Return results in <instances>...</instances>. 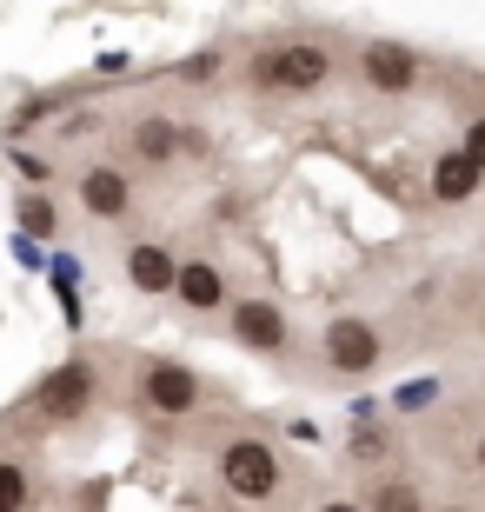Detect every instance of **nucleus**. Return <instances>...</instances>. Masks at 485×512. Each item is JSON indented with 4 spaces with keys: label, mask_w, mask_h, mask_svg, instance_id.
Wrapping results in <instances>:
<instances>
[{
    "label": "nucleus",
    "mask_w": 485,
    "mask_h": 512,
    "mask_svg": "<svg viewBox=\"0 0 485 512\" xmlns=\"http://www.w3.org/2000/svg\"><path fill=\"white\" fill-rule=\"evenodd\" d=\"M333 80V47L326 40H280L253 60V87L266 94H319Z\"/></svg>",
    "instance_id": "nucleus-1"
},
{
    "label": "nucleus",
    "mask_w": 485,
    "mask_h": 512,
    "mask_svg": "<svg viewBox=\"0 0 485 512\" xmlns=\"http://www.w3.org/2000/svg\"><path fill=\"white\" fill-rule=\"evenodd\" d=\"M213 473H220L226 499H240V506H266V499H280V486H286L280 453H273L266 439H226L220 459H213Z\"/></svg>",
    "instance_id": "nucleus-2"
},
{
    "label": "nucleus",
    "mask_w": 485,
    "mask_h": 512,
    "mask_svg": "<svg viewBox=\"0 0 485 512\" xmlns=\"http://www.w3.org/2000/svg\"><path fill=\"white\" fill-rule=\"evenodd\" d=\"M319 353H326L333 373L366 380V373H379V360H386V340H379V326L366 320V313H333L326 333H319Z\"/></svg>",
    "instance_id": "nucleus-3"
},
{
    "label": "nucleus",
    "mask_w": 485,
    "mask_h": 512,
    "mask_svg": "<svg viewBox=\"0 0 485 512\" xmlns=\"http://www.w3.org/2000/svg\"><path fill=\"white\" fill-rule=\"evenodd\" d=\"M94 399H100L94 360H67V366H54V373L34 386V413L47 419V426H74V419H87Z\"/></svg>",
    "instance_id": "nucleus-4"
},
{
    "label": "nucleus",
    "mask_w": 485,
    "mask_h": 512,
    "mask_svg": "<svg viewBox=\"0 0 485 512\" xmlns=\"http://www.w3.org/2000/svg\"><path fill=\"white\" fill-rule=\"evenodd\" d=\"M140 399H147V413L160 419H187L200 406V373L187 360H147L140 366Z\"/></svg>",
    "instance_id": "nucleus-5"
},
{
    "label": "nucleus",
    "mask_w": 485,
    "mask_h": 512,
    "mask_svg": "<svg viewBox=\"0 0 485 512\" xmlns=\"http://www.w3.org/2000/svg\"><path fill=\"white\" fill-rule=\"evenodd\" d=\"M359 74H366L373 94H412L419 87V54L406 40H366L359 47Z\"/></svg>",
    "instance_id": "nucleus-6"
},
{
    "label": "nucleus",
    "mask_w": 485,
    "mask_h": 512,
    "mask_svg": "<svg viewBox=\"0 0 485 512\" xmlns=\"http://www.w3.org/2000/svg\"><path fill=\"white\" fill-rule=\"evenodd\" d=\"M233 340L253 346V353H286L293 346V320H286V306L273 300H233Z\"/></svg>",
    "instance_id": "nucleus-7"
},
{
    "label": "nucleus",
    "mask_w": 485,
    "mask_h": 512,
    "mask_svg": "<svg viewBox=\"0 0 485 512\" xmlns=\"http://www.w3.org/2000/svg\"><path fill=\"white\" fill-rule=\"evenodd\" d=\"M80 213L100 220V227L127 220V213H133V180L120 167H87V173H80Z\"/></svg>",
    "instance_id": "nucleus-8"
},
{
    "label": "nucleus",
    "mask_w": 485,
    "mask_h": 512,
    "mask_svg": "<svg viewBox=\"0 0 485 512\" xmlns=\"http://www.w3.org/2000/svg\"><path fill=\"white\" fill-rule=\"evenodd\" d=\"M173 300L187 306V313H220V306H226V266L206 260V253L180 260V266H173Z\"/></svg>",
    "instance_id": "nucleus-9"
},
{
    "label": "nucleus",
    "mask_w": 485,
    "mask_h": 512,
    "mask_svg": "<svg viewBox=\"0 0 485 512\" xmlns=\"http://www.w3.org/2000/svg\"><path fill=\"white\" fill-rule=\"evenodd\" d=\"M173 153H180V127H173V114H140L127 133V160H140V167H173Z\"/></svg>",
    "instance_id": "nucleus-10"
},
{
    "label": "nucleus",
    "mask_w": 485,
    "mask_h": 512,
    "mask_svg": "<svg viewBox=\"0 0 485 512\" xmlns=\"http://www.w3.org/2000/svg\"><path fill=\"white\" fill-rule=\"evenodd\" d=\"M426 180H432V200H446V207H466L472 193H479V180H485V173L472 167V160H466L459 147H446L439 160H432V173H426Z\"/></svg>",
    "instance_id": "nucleus-11"
},
{
    "label": "nucleus",
    "mask_w": 485,
    "mask_h": 512,
    "mask_svg": "<svg viewBox=\"0 0 485 512\" xmlns=\"http://www.w3.org/2000/svg\"><path fill=\"white\" fill-rule=\"evenodd\" d=\"M173 253L160 247V240H140V247H127V280H133V293H173Z\"/></svg>",
    "instance_id": "nucleus-12"
},
{
    "label": "nucleus",
    "mask_w": 485,
    "mask_h": 512,
    "mask_svg": "<svg viewBox=\"0 0 485 512\" xmlns=\"http://www.w3.org/2000/svg\"><path fill=\"white\" fill-rule=\"evenodd\" d=\"M359 512H426V493H419V479L406 473H379L359 499Z\"/></svg>",
    "instance_id": "nucleus-13"
},
{
    "label": "nucleus",
    "mask_w": 485,
    "mask_h": 512,
    "mask_svg": "<svg viewBox=\"0 0 485 512\" xmlns=\"http://www.w3.org/2000/svg\"><path fill=\"white\" fill-rule=\"evenodd\" d=\"M0 512H34V473L20 459H0Z\"/></svg>",
    "instance_id": "nucleus-14"
},
{
    "label": "nucleus",
    "mask_w": 485,
    "mask_h": 512,
    "mask_svg": "<svg viewBox=\"0 0 485 512\" xmlns=\"http://www.w3.org/2000/svg\"><path fill=\"white\" fill-rule=\"evenodd\" d=\"M346 453H353L359 466H386V459H392V426H353Z\"/></svg>",
    "instance_id": "nucleus-15"
},
{
    "label": "nucleus",
    "mask_w": 485,
    "mask_h": 512,
    "mask_svg": "<svg viewBox=\"0 0 485 512\" xmlns=\"http://www.w3.org/2000/svg\"><path fill=\"white\" fill-rule=\"evenodd\" d=\"M14 213H20V227H27V233H54V200H47V193H27Z\"/></svg>",
    "instance_id": "nucleus-16"
},
{
    "label": "nucleus",
    "mask_w": 485,
    "mask_h": 512,
    "mask_svg": "<svg viewBox=\"0 0 485 512\" xmlns=\"http://www.w3.org/2000/svg\"><path fill=\"white\" fill-rule=\"evenodd\" d=\"M459 153H466L472 167L485 173V114H479V120H472V127H466V140H459Z\"/></svg>",
    "instance_id": "nucleus-17"
},
{
    "label": "nucleus",
    "mask_w": 485,
    "mask_h": 512,
    "mask_svg": "<svg viewBox=\"0 0 485 512\" xmlns=\"http://www.w3.org/2000/svg\"><path fill=\"white\" fill-rule=\"evenodd\" d=\"M14 167L27 173V180H34V187H40V180H47V160H40V153H14Z\"/></svg>",
    "instance_id": "nucleus-18"
},
{
    "label": "nucleus",
    "mask_w": 485,
    "mask_h": 512,
    "mask_svg": "<svg viewBox=\"0 0 485 512\" xmlns=\"http://www.w3.org/2000/svg\"><path fill=\"white\" fill-rule=\"evenodd\" d=\"M213 67H220V60H213V54H193L187 67H180V80H206V74H213Z\"/></svg>",
    "instance_id": "nucleus-19"
},
{
    "label": "nucleus",
    "mask_w": 485,
    "mask_h": 512,
    "mask_svg": "<svg viewBox=\"0 0 485 512\" xmlns=\"http://www.w3.org/2000/svg\"><path fill=\"white\" fill-rule=\"evenodd\" d=\"M313 512H359V499H319Z\"/></svg>",
    "instance_id": "nucleus-20"
},
{
    "label": "nucleus",
    "mask_w": 485,
    "mask_h": 512,
    "mask_svg": "<svg viewBox=\"0 0 485 512\" xmlns=\"http://www.w3.org/2000/svg\"><path fill=\"white\" fill-rule=\"evenodd\" d=\"M479 473H485V433H479Z\"/></svg>",
    "instance_id": "nucleus-21"
},
{
    "label": "nucleus",
    "mask_w": 485,
    "mask_h": 512,
    "mask_svg": "<svg viewBox=\"0 0 485 512\" xmlns=\"http://www.w3.org/2000/svg\"><path fill=\"white\" fill-rule=\"evenodd\" d=\"M439 512H466V506H439Z\"/></svg>",
    "instance_id": "nucleus-22"
}]
</instances>
